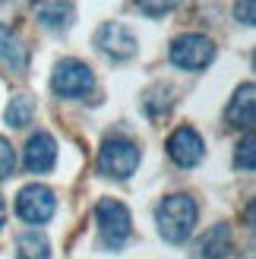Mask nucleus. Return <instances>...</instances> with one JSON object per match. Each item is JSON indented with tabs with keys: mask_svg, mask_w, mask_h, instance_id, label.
I'll return each instance as SVG.
<instances>
[{
	"mask_svg": "<svg viewBox=\"0 0 256 259\" xmlns=\"http://www.w3.org/2000/svg\"><path fill=\"white\" fill-rule=\"evenodd\" d=\"M196 199L187 196V193H174V196H164L155 209V225H158V234L168 240V243H184L196 228Z\"/></svg>",
	"mask_w": 256,
	"mask_h": 259,
	"instance_id": "1",
	"label": "nucleus"
},
{
	"mask_svg": "<svg viewBox=\"0 0 256 259\" xmlns=\"http://www.w3.org/2000/svg\"><path fill=\"white\" fill-rule=\"evenodd\" d=\"M139 161H143V152L133 139L126 136H111L101 142V152H98V171L105 177H114V180H126Z\"/></svg>",
	"mask_w": 256,
	"mask_h": 259,
	"instance_id": "2",
	"label": "nucleus"
},
{
	"mask_svg": "<svg viewBox=\"0 0 256 259\" xmlns=\"http://www.w3.org/2000/svg\"><path fill=\"white\" fill-rule=\"evenodd\" d=\"M95 222H98V234H101V243L108 250H120L133 234V218H130V209L117 199H101L95 205Z\"/></svg>",
	"mask_w": 256,
	"mask_h": 259,
	"instance_id": "3",
	"label": "nucleus"
},
{
	"mask_svg": "<svg viewBox=\"0 0 256 259\" xmlns=\"http://www.w3.org/2000/svg\"><path fill=\"white\" fill-rule=\"evenodd\" d=\"M168 57H171L174 67H181V70H206L215 60V45L206 35L187 32V35H177L171 41Z\"/></svg>",
	"mask_w": 256,
	"mask_h": 259,
	"instance_id": "4",
	"label": "nucleus"
},
{
	"mask_svg": "<svg viewBox=\"0 0 256 259\" xmlns=\"http://www.w3.org/2000/svg\"><path fill=\"white\" fill-rule=\"evenodd\" d=\"M51 89L60 98H82L95 89V76L86 67L82 60H60L54 67V76H51Z\"/></svg>",
	"mask_w": 256,
	"mask_h": 259,
	"instance_id": "5",
	"label": "nucleus"
},
{
	"mask_svg": "<svg viewBox=\"0 0 256 259\" xmlns=\"http://www.w3.org/2000/svg\"><path fill=\"white\" fill-rule=\"evenodd\" d=\"M54 209H57V199L45 184H29V187H22L19 196H16V215L25 225L51 222V218H54Z\"/></svg>",
	"mask_w": 256,
	"mask_h": 259,
	"instance_id": "6",
	"label": "nucleus"
},
{
	"mask_svg": "<svg viewBox=\"0 0 256 259\" xmlns=\"http://www.w3.org/2000/svg\"><path fill=\"white\" fill-rule=\"evenodd\" d=\"M95 48L101 51V54L114 57V60H130L136 54L139 45H136V38H133V32L126 29V25H120V22H105L95 32Z\"/></svg>",
	"mask_w": 256,
	"mask_h": 259,
	"instance_id": "7",
	"label": "nucleus"
},
{
	"mask_svg": "<svg viewBox=\"0 0 256 259\" xmlns=\"http://www.w3.org/2000/svg\"><path fill=\"white\" fill-rule=\"evenodd\" d=\"M202 139L193 126H177L168 139V158L177 167H196L202 161Z\"/></svg>",
	"mask_w": 256,
	"mask_h": 259,
	"instance_id": "8",
	"label": "nucleus"
},
{
	"mask_svg": "<svg viewBox=\"0 0 256 259\" xmlns=\"http://www.w3.org/2000/svg\"><path fill=\"white\" fill-rule=\"evenodd\" d=\"M225 123L231 130H253V123H256V89H253V82H244L234 92V98L228 101Z\"/></svg>",
	"mask_w": 256,
	"mask_h": 259,
	"instance_id": "9",
	"label": "nucleus"
},
{
	"mask_svg": "<svg viewBox=\"0 0 256 259\" xmlns=\"http://www.w3.org/2000/svg\"><path fill=\"white\" fill-rule=\"evenodd\" d=\"M57 161V142L51 133H35L25 142V171L29 174H45Z\"/></svg>",
	"mask_w": 256,
	"mask_h": 259,
	"instance_id": "10",
	"label": "nucleus"
},
{
	"mask_svg": "<svg viewBox=\"0 0 256 259\" xmlns=\"http://www.w3.org/2000/svg\"><path fill=\"white\" fill-rule=\"evenodd\" d=\"M231 253V228L215 225L193 243V259H225Z\"/></svg>",
	"mask_w": 256,
	"mask_h": 259,
	"instance_id": "11",
	"label": "nucleus"
},
{
	"mask_svg": "<svg viewBox=\"0 0 256 259\" xmlns=\"http://www.w3.org/2000/svg\"><path fill=\"white\" fill-rule=\"evenodd\" d=\"M73 16V0H35V19L45 29H70Z\"/></svg>",
	"mask_w": 256,
	"mask_h": 259,
	"instance_id": "12",
	"label": "nucleus"
},
{
	"mask_svg": "<svg viewBox=\"0 0 256 259\" xmlns=\"http://www.w3.org/2000/svg\"><path fill=\"white\" fill-rule=\"evenodd\" d=\"M0 67L7 73H16V76H22L29 70V51H25V45L10 32L0 35Z\"/></svg>",
	"mask_w": 256,
	"mask_h": 259,
	"instance_id": "13",
	"label": "nucleus"
},
{
	"mask_svg": "<svg viewBox=\"0 0 256 259\" xmlns=\"http://www.w3.org/2000/svg\"><path fill=\"white\" fill-rule=\"evenodd\" d=\"M174 89L171 85H152L149 92H146V98H143V108H146V114L152 120H158V117H164V114L171 111V105H174Z\"/></svg>",
	"mask_w": 256,
	"mask_h": 259,
	"instance_id": "14",
	"label": "nucleus"
},
{
	"mask_svg": "<svg viewBox=\"0 0 256 259\" xmlns=\"http://www.w3.org/2000/svg\"><path fill=\"white\" fill-rule=\"evenodd\" d=\"M16 259H51V243L45 234L29 231L16 240Z\"/></svg>",
	"mask_w": 256,
	"mask_h": 259,
	"instance_id": "15",
	"label": "nucleus"
},
{
	"mask_svg": "<svg viewBox=\"0 0 256 259\" xmlns=\"http://www.w3.org/2000/svg\"><path fill=\"white\" fill-rule=\"evenodd\" d=\"M32 117H35V105H32V98H29V95H13V98H10V105H7V123H10V126H16V130H22V126H29V123H32Z\"/></svg>",
	"mask_w": 256,
	"mask_h": 259,
	"instance_id": "16",
	"label": "nucleus"
},
{
	"mask_svg": "<svg viewBox=\"0 0 256 259\" xmlns=\"http://www.w3.org/2000/svg\"><path fill=\"white\" fill-rule=\"evenodd\" d=\"M234 167H237V171H253V167H256V139H253V130H247V136L237 142Z\"/></svg>",
	"mask_w": 256,
	"mask_h": 259,
	"instance_id": "17",
	"label": "nucleus"
},
{
	"mask_svg": "<svg viewBox=\"0 0 256 259\" xmlns=\"http://www.w3.org/2000/svg\"><path fill=\"white\" fill-rule=\"evenodd\" d=\"M136 7L146 13V16H164L174 7H181V0H136Z\"/></svg>",
	"mask_w": 256,
	"mask_h": 259,
	"instance_id": "18",
	"label": "nucleus"
},
{
	"mask_svg": "<svg viewBox=\"0 0 256 259\" xmlns=\"http://www.w3.org/2000/svg\"><path fill=\"white\" fill-rule=\"evenodd\" d=\"M13 171H16V152H13V146L0 136V180H7Z\"/></svg>",
	"mask_w": 256,
	"mask_h": 259,
	"instance_id": "19",
	"label": "nucleus"
},
{
	"mask_svg": "<svg viewBox=\"0 0 256 259\" xmlns=\"http://www.w3.org/2000/svg\"><path fill=\"white\" fill-rule=\"evenodd\" d=\"M234 19L240 25H247V29H253L256 25V0H240L234 7Z\"/></svg>",
	"mask_w": 256,
	"mask_h": 259,
	"instance_id": "20",
	"label": "nucleus"
},
{
	"mask_svg": "<svg viewBox=\"0 0 256 259\" xmlns=\"http://www.w3.org/2000/svg\"><path fill=\"white\" fill-rule=\"evenodd\" d=\"M7 225V202H4V196H0V228Z\"/></svg>",
	"mask_w": 256,
	"mask_h": 259,
	"instance_id": "21",
	"label": "nucleus"
}]
</instances>
